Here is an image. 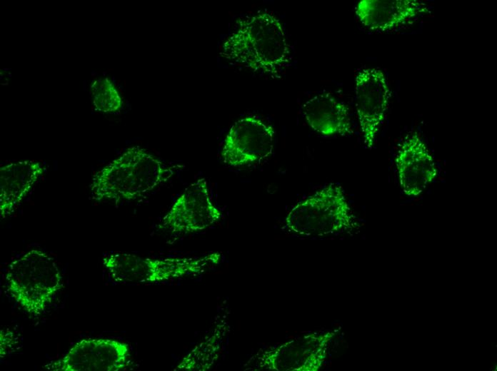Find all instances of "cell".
I'll list each match as a JSON object with an SVG mask.
<instances>
[{
  "mask_svg": "<svg viewBox=\"0 0 497 371\" xmlns=\"http://www.w3.org/2000/svg\"><path fill=\"white\" fill-rule=\"evenodd\" d=\"M219 253L194 257L146 258L115 252L104 255L102 263L109 276L119 283H159L200 275L218 265Z\"/></svg>",
  "mask_w": 497,
  "mask_h": 371,
  "instance_id": "5",
  "label": "cell"
},
{
  "mask_svg": "<svg viewBox=\"0 0 497 371\" xmlns=\"http://www.w3.org/2000/svg\"><path fill=\"white\" fill-rule=\"evenodd\" d=\"M358 227L343 188L330 183L295 205L284 220V228L303 237H324Z\"/></svg>",
  "mask_w": 497,
  "mask_h": 371,
  "instance_id": "4",
  "label": "cell"
},
{
  "mask_svg": "<svg viewBox=\"0 0 497 371\" xmlns=\"http://www.w3.org/2000/svg\"><path fill=\"white\" fill-rule=\"evenodd\" d=\"M7 290L20 307L37 317L45 312L63 287L54 260L46 252L32 249L11 261L6 271Z\"/></svg>",
  "mask_w": 497,
  "mask_h": 371,
  "instance_id": "3",
  "label": "cell"
},
{
  "mask_svg": "<svg viewBox=\"0 0 497 371\" xmlns=\"http://www.w3.org/2000/svg\"><path fill=\"white\" fill-rule=\"evenodd\" d=\"M337 332V330L312 332L259 351L248 360L246 370L318 371L326 362L330 345Z\"/></svg>",
  "mask_w": 497,
  "mask_h": 371,
  "instance_id": "6",
  "label": "cell"
},
{
  "mask_svg": "<svg viewBox=\"0 0 497 371\" xmlns=\"http://www.w3.org/2000/svg\"><path fill=\"white\" fill-rule=\"evenodd\" d=\"M227 322L215 325L202 342L186 354L174 369L176 371H204L219 357L227 330Z\"/></svg>",
  "mask_w": 497,
  "mask_h": 371,
  "instance_id": "15",
  "label": "cell"
},
{
  "mask_svg": "<svg viewBox=\"0 0 497 371\" xmlns=\"http://www.w3.org/2000/svg\"><path fill=\"white\" fill-rule=\"evenodd\" d=\"M221 56L254 71L279 77L291 59L279 19L265 11L241 19L221 46Z\"/></svg>",
  "mask_w": 497,
  "mask_h": 371,
  "instance_id": "1",
  "label": "cell"
},
{
  "mask_svg": "<svg viewBox=\"0 0 497 371\" xmlns=\"http://www.w3.org/2000/svg\"><path fill=\"white\" fill-rule=\"evenodd\" d=\"M90 94L94 106L101 112L115 113L123 106L119 92L109 78L94 80L90 86Z\"/></svg>",
  "mask_w": 497,
  "mask_h": 371,
  "instance_id": "16",
  "label": "cell"
},
{
  "mask_svg": "<svg viewBox=\"0 0 497 371\" xmlns=\"http://www.w3.org/2000/svg\"><path fill=\"white\" fill-rule=\"evenodd\" d=\"M391 91L383 72L376 68L360 70L355 78L356 108L363 143L372 149L388 111Z\"/></svg>",
  "mask_w": 497,
  "mask_h": 371,
  "instance_id": "10",
  "label": "cell"
},
{
  "mask_svg": "<svg viewBox=\"0 0 497 371\" xmlns=\"http://www.w3.org/2000/svg\"><path fill=\"white\" fill-rule=\"evenodd\" d=\"M274 136L273 127L256 116L236 121L223 143L221 154L224 163L241 167L267 158L273 153Z\"/></svg>",
  "mask_w": 497,
  "mask_h": 371,
  "instance_id": "8",
  "label": "cell"
},
{
  "mask_svg": "<svg viewBox=\"0 0 497 371\" xmlns=\"http://www.w3.org/2000/svg\"><path fill=\"white\" fill-rule=\"evenodd\" d=\"M355 10L364 26L383 32L429 12V7L418 0H361Z\"/></svg>",
  "mask_w": 497,
  "mask_h": 371,
  "instance_id": "12",
  "label": "cell"
},
{
  "mask_svg": "<svg viewBox=\"0 0 497 371\" xmlns=\"http://www.w3.org/2000/svg\"><path fill=\"white\" fill-rule=\"evenodd\" d=\"M395 164L400 187L408 197L420 195L438 175L433 156L416 131L408 133L398 144Z\"/></svg>",
  "mask_w": 497,
  "mask_h": 371,
  "instance_id": "11",
  "label": "cell"
},
{
  "mask_svg": "<svg viewBox=\"0 0 497 371\" xmlns=\"http://www.w3.org/2000/svg\"><path fill=\"white\" fill-rule=\"evenodd\" d=\"M45 171L37 161L10 163L0 168V216L11 215Z\"/></svg>",
  "mask_w": 497,
  "mask_h": 371,
  "instance_id": "14",
  "label": "cell"
},
{
  "mask_svg": "<svg viewBox=\"0 0 497 371\" xmlns=\"http://www.w3.org/2000/svg\"><path fill=\"white\" fill-rule=\"evenodd\" d=\"M131 357L129 345L123 341L84 338L44 367L52 371H121L129 366Z\"/></svg>",
  "mask_w": 497,
  "mask_h": 371,
  "instance_id": "7",
  "label": "cell"
},
{
  "mask_svg": "<svg viewBox=\"0 0 497 371\" xmlns=\"http://www.w3.org/2000/svg\"><path fill=\"white\" fill-rule=\"evenodd\" d=\"M175 170L145 149L130 147L94 174L91 195L99 201L135 200L169 179Z\"/></svg>",
  "mask_w": 497,
  "mask_h": 371,
  "instance_id": "2",
  "label": "cell"
},
{
  "mask_svg": "<svg viewBox=\"0 0 497 371\" xmlns=\"http://www.w3.org/2000/svg\"><path fill=\"white\" fill-rule=\"evenodd\" d=\"M301 113L311 129L323 136L353 133L348 107L330 93H321L309 98L301 106Z\"/></svg>",
  "mask_w": 497,
  "mask_h": 371,
  "instance_id": "13",
  "label": "cell"
},
{
  "mask_svg": "<svg viewBox=\"0 0 497 371\" xmlns=\"http://www.w3.org/2000/svg\"><path fill=\"white\" fill-rule=\"evenodd\" d=\"M223 214L211 200L204 178L190 184L164 216L161 228L174 233L205 230L218 222Z\"/></svg>",
  "mask_w": 497,
  "mask_h": 371,
  "instance_id": "9",
  "label": "cell"
}]
</instances>
